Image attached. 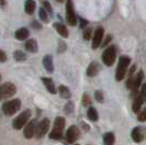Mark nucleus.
<instances>
[{
    "label": "nucleus",
    "instance_id": "18",
    "mask_svg": "<svg viewBox=\"0 0 146 145\" xmlns=\"http://www.w3.org/2000/svg\"><path fill=\"white\" fill-rule=\"evenodd\" d=\"M135 68H136V65H133L131 68L129 69V72H127V80H126V84H125V86H126L127 89H131L132 88L133 80H134V77H135V75H134Z\"/></svg>",
    "mask_w": 146,
    "mask_h": 145
},
{
    "label": "nucleus",
    "instance_id": "27",
    "mask_svg": "<svg viewBox=\"0 0 146 145\" xmlns=\"http://www.w3.org/2000/svg\"><path fill=\"white\" fill-rule=\"evenodd\" d=\"M38 15L41 18V20L43 22H48V15H47V11L44 9V8H41L38 10Z\"/></svg>",
    "mask_w": 146,
    "mask_h": 145
},
{
    "label": "nucleus",
    "instance_id": "34",
    "mask_svg": "<svg viewBox=\"0 0 146 145\" xmlns=\"http://www.w3.org/2000/svg\"><path fill=\"white\" fill-rule=\"evenodd\" d=\"M7 61V55L3 51L0 50V63H5Z\"/></svg>",
    "mask_w": 146,
    "mask_h": 145
},
{
    "label": "nucleus",
    "instance_id": "30",
    "mask_svg": "<svg viewBox=\"0 0 146 145\" xmlns=\"http://www.w3.org/2000/svg\"><path fill=\"white\" fill-rule=\"evenodd\" d=\"M82 104H84L85 107H87V106H89V104H91L90 97H89L87 94H84V97H82Z\"/></svg>",
    "mask_w": 146,
    "mask_h": 145
},
{
    "label": "nucleus",
    "instance_id": "6",
    "mask_svg": "<svg viewBox=\"0 0 146 145\" xmlns=\"http://www.w3.org/2000/svg\"><path fill=\"white\" fill-rule=\"evenodd\" d=\"M66 19H67V22L69 23V25H72V27L76 25L77 17H76L75 10H74L73 0H67V2H66Z\"/></svg>",
    "mask_w": 146,
    "mask_h": 145
},
{
    "label": "nucleus",
    "instance_id": "15",
    "mask_svg": "<svg viewBox=\"0 0 146 145\" xmlns=\"http://www.w3.org/2000/svg\"><path fill=\"white\" fill-rule=\"evenodd\" d=\"M42 81H43L44 86L45 88L51 92V94H55L57 92V90H56V87H55V84H54V81L52 80V78H47V77H42Z\"/></svg>",
    "mask_w": 146,
    "mask_h": 145
},
{
    "label": "nucleus",
    "instance_id": "40",
    "mask_svg": "<svg viewBox=\"0 0 146 145\" xmlns=\"http://www.w3.org/2000/svg\"><path fill=\"white\" fill-rule=\"evenodd\" d=\"M0 79H1V76H0Z\"/></svg>",
    "mask_w": 146,
    "mask_h": 145
},
{
    "label": "nucleus",
    "instance_id": "38",
    "mask_svg": "<svg viewBox=\"0 0 146 145\" xmlns=\"http://www.w3.org/2000/svg\"><path fill=\"white\" fill-rule=\"evenodd\" d=\"M6 5V0H0V6L2 7V6H5Z\"/></svg>",
    "mask_w": 146,
    "mask_h": 145
},
{
    "label": "nucleus",
    "instance_id": "13",
    "mask_svg": "<svg viewBox=\"0 0 146 145\" xmlns=\"http://www.w3.org/2000/svg\"><path fill=\"white\" fill-rule=\"evenodd\" d=\"M144 100H145V97L143 94L139 92V94L135 96L134 100H133V104H132V110L135 112V113H139L143 103H144Z\"/></svg>",
    "mask_w": 146,
    "mask_h": 145
},
{
    "label": "nucleus",
    "instance_id": "28",
    "mask_svg": "<svg viewBox=\"0 0 146 145\" xmlns=\"http://www.w3.org/2000/svg\"><path fill=\"white\" fill-rule=\"evenodd\" d=\"M95 98L98 102H103V94L101 90H97L95 92Z\"/></svg>",
    "mask_w": 146,
    "mask_h": 145
},
{
    "label": "nucleus",
    "instance_id": "26",
    "mask_svg": "<svg viewBox=\"0 0 146 145\" xmlns=\"http://www.w3.org/2000/svg\"><path fill=\"white\" fill-rule=\"evenodd\" d=\"M13 56H15V59L17 62H24L27 59V55L22 51H15Z\"/></svg>",
    "mask_w": 146,
    "mask_h": 145
},
{
    "label": "nucleus",
    "instance_id": "17",
    "mask_svg": "<svg viewBox=\"0 0 146 145\" xmlns=\"http://www.w3.org/2000/svg\"><path fill=\"white\" fill-rule=\"evenodd\" d=\"M43 66L48 72H53L54 65H53V58L51 55H45L43 57Z\"/></svg>",
    "mask_w": 146,
    "mask_h": 145
},
{
    "label": "nucleus",
    "instance_id": "21",
    "mask_svg": "<svg viewBox=\"0 0 146 145\" xmlns=\"http://www.w3.org/2000/svg\"><path fill=\"white\" fill-rule=\"evenodd\" d=\"M28 37H29V31L25 28H21V29H19L15 32V39L17 40L23 41V40H25Z\"/></svg>",
    "mask_w": 146,
    "mask_h": 145
},
{
    "label": "nucleus",
    "instance_id": "16",
    "mask_svg": "<svg viewBox=\"0 0 146 145\" xmlns=\"http://www.w3.org/2000/svg\"><path fill=\"white\" fill-rule=\"evenodd\" d=\"M100 71V66L98 63H96V62H92L90 65L88 66L87 68V75L89 77H95L96 75Z\"/></svg>",
    "mask_w": 146,
    "mask_h": 145
},
{
    "label": "nucleus",
    "instance_id": "39",
    "mask_svg": "<svg viewBox=\"0 0 146 145\" xmlns=\"http://www.w3.org/2000/svg\"><path fill=\"white\" fill-rule=\"evenodd\" d=\"M57 1H58V2H63V1H64V0H57Z\"/></svg>",
    "mask_w": 146,
    "mask_h": 145
},
{
    "label": "nucleus",
    "instance_id": "24",
    "mask_svg": "<svg viewBox=\"0 0 146 145\" xmlns=\"http://www.w3.org/2000/svg\"><path fill=\"white\" fill-rule=\"evenodd\" d=\"M87 116H88V119L90 120V121H98V118H99V116H98V112H97V110H96L94 107H90V108L88 109L87 111Z\"/></svg>",
    "mask_w": 146,
    "mask_h": 145
},
{
    "label": "nucleus",
    "instance_id": "33",
    "mask_svg": "<svg viewBox=\"0 0 146 145\" xmlns=\"http://www.w3.org/2000/svg\"><path fill=\"white\" fill-rule=\"evenodd\" d=\"M73 109H74V103H73V102H68V103L66 104L65 110L68 112V113H70V112L73 111Z\"/></svg>",
    "mask_w": 146,
    "mask_h": 145
},
{
    "label": "nucleus",
    "instance_id": "29",
    "mask_svg": "<svg viewBox=\"0 0 146 145\" xmlns=\"http://www.w3.org/2000/svg\"><path fill=\"white\" fill-rule=\"evenodd\" d=\"M92 35V29L91 28H87L84 32V39L85 40H90V37Z\"/></svg>",
    "mask_w": 146,
    "mask_h": 145
},
{
    "label": "nucleus",
    "instance_id": "14",
    "mask_svg": "<svg viewBox=\"0 0 146 145\" xmlns=\"http://www.w3.org/2000/svg\"><path fill=\"white\" fill-rule=\"evenodd\" d=\"M131 136L133 138V141L134 142H136V143H139V142H142L144 138H145V133H144V131L142 128H134L133 131H132L131 133Z\"/></svg>",
    "mask_w": 146,
    "mask_h": 145
},
{
    "label": "nucleus",
    "instance_id": "35",
    "mask_svg": "<svg viewBox=\"0 0 146 145\" xmlns=\"http://www.w3.org/2000/svg\"><path fill=\"white\" fill-rule=\"evenodd\" d=\"M111 39H112V37H111V35L107 36V37H106V40L103 41V43L101 44V46H106V45H108V44H109V42L111 41Z\"/></svg>",
    "mask_w": 146,
    "mask_h": 145
},
{
    "label": "nucleus",
    "instance_id": "25",
    "mask_svg": "<svg viewBox=\"0 0 146 145\" xmlns=\"http://www.w3.org/2000/svg\"><path fill=\"white\" fill-rule=\"evenodd\" d=\"M58 92L63 98H67V99L70 98V91L68 90V88L66 87V86H59Z\"/></svg>",
    "mask_w": 146,
    "mask_h": 145
},
{
    "label": "nucleus",
    "instance_id": "20",
    "mask_svg": "<svg viewBox=\"0 0 146 145\" xmlns=\"http://www.w3.org/2000/svg\"><path fill=\"white\" fill-rule=\"evenodd\" d=\"M35 8H36V3L35 1L33 0H27L25 3H24V10L28 15H32L34 11H35Z\"/></svg>",
    "mask_w": 146,
    "mask_h": 145
},
{
    "label": "nucleus",
    "instance_id": "8",
    "mask_svg": "<svg viewBox=\"0 0 146 145\" xmlns=\"http://www.w3.org/2000/svg\"><path fill=\"white\" fill-rule=\"evenodd\" d=\"M143 78H144V72H143V71H139V72H137V74L135 75V77H134L133 85H132V88H131L132 98H135V96L139 94V87H141V85H142Z\"/></svg>",
    "mask_w": 146,
    "mask_h": 145
},
{
    "label": "nucleus",
    "instance_id": "11",
    "mask_svg": "<svg viewBox=\"0 0 146 145\" xmlns=\"http://www.w3.org/2000/svg\"><path fill=\"white\" fill-rule=\"evenodd\" d=\"M79 134H80V132H79L77 126H75V125L69 126L67 132H66V140H67V142L70 143V144L75 143L78 140V138H79Z\"/></svg>",
    "mask_w": 146,
    "mask_h": 145
},
{
    "label": "nucleus",
    "instance_id": "9",
    "mask_svg": "<svg viewBox=\"0 0 146 145\" xmlns=\"http://www.w3.org/2000/svg\"><path fill=\"white\" fill-rule=\"evenodd\" d=\"M50 129V120L48 119H43L40 123L37 124L36 131H35V136L37 138H42L47 133Z\"/></svg>",
    "mask_w": 146,
    "mask_h": 145
},
{
    "label": "nucleus",
    "instance_id": "32",
    "mask_svg": "<svg viewBox=\"0 0 146 145\" xmlns=\"http://www.w3.org/2000/svg\"><path fill=\"white\" fill-rule=\"evenodd\" d=\"M43 7L46 11H48L50 13H52V7H51V5H50L48 1H43Z\"/></svg>",
    "mask_w": 146,
    "mask_h": 145
},
{
    "label": "nucleus",
    "instance_id": "36",
    "mask_svg": "<svg viewBox=\"0 0 146 145\" xmlns=\"http://www.w3.org/2000/svg\"><path fill=\"white\" fill-rule=\"evenodd\" d=\"M88 24L87 20H85V19H80V28L81 29H84V28H86Z\"/></svg>",
    "mask_w": 146,
    "mask_h": 145
},
{
    "label": "nucleus",
    "instance_id": "1",
    "mask_svg": "<svg viewBox=\"0 0 146 145\" xmlns=\"http://www.w3.org/2000/svg\"><path fill=\"white\" fill-rule=\"evenodd\" d=\"M130 62H131V58L129 56H125V55L119 58V64H117V71H115V80L117 81L123 80L127 72V67L130 65Z\"/></svg>",
    "mask_w": 146,
    "mask_h": 145
},
{
    "label": "nucleus",
    "instance_id": "5",
    "mask_svg": "<svg viewBox=\"0 0 146 145\" xmlns=\"http://www.w3.org/2000/svg\"><path fill=\"white\" fill-rule=\"evenodd\" d=\"M30 116H31V111H30V110H25V111H23L22 113H20V114L13 120V122H12L13 129H15V130L22 129L25 124L28 123Z\"/></svg>",
    "mask_w": 146,
    "mask_h": 145
},
{
    "label": "nucleus",
    "instance_id": "10",
    "mask_svg": "<svg viewBox=\"0 0 146 145\" xmlns=\"http://www.w3.org/2000/svg\"><path fill=\"white\" fill-rule=\"evenodd\" d=\"M103 34H104V30H103L102 27H99V28L96 29L95 33H94V37H92V44H91V46H92L94 50L98 49L101 45Z\"/></svg>",
    "mask_w": 146,
    "mask_h": 145
},
{
    "label": "nucleus",
    "instance_id": "41",
    "mask_svg": "<svg viewBox=\"0 0 146 145\" xmlns=\"http://www.w3.org/2000/svg\"><path fill=\"white\" fill-rule=\"evenodd\" d=\"M75 145H78V144H75Z\"/></svg>",
    "mask_w": 146,
    "mask_h": 145
},
{
    "label": "nucleus",
    "instance_id": "3",
    "mask_svg": "<svg viewBox=\"0 0 146 145\" xmlns=\"http://www.w3.org/2000/svg\"><path fill=\"white\" fill-rule=\"evenodd\" d=\"M20 108H21V101L19 99H12L2 104V112L6 116H10L15 114V112H18Z\"/></svg>",
    "mask_w": 146,
    "mask_h": 145
},
{
    "label": "nucleus",
    "instance_id": "2",
    "mask_svg": "<svg viewBox=\"0 0 146 145\" xmlns=\"http://www.w3.org/2000/svg\"><path fill=\"white\" fill-rule=\"evenodd\" d=\"M65 128V119L63 116H57L55 119V123L53 131L50 133V138L52 140H60L63 138V130Z\"/></svg>",
    "mask_w": 146,
    "mask_h": 145
},
{
    "label": "nucleus",
    "instance_id": "23",
    "mask_svg": "<svg viewBox=\"0 0 146 145\" xmlns=\"http://www.w3.org/2000/svg\"><path fill=\"white\" fill-rule=\"evenodd\" d=\"M114 141H115V138H114V134L112 132H108L103 135V142H104V145H113L114 144Z\"/></svg>",
    "mask_w": 146,
    "mask_h": 145
},
{
    "label": "nucleus",
    "instance_id": "12",
    "mask_svg": "<svg viewBox=\"0 0 146 145\" xmlns=\"http://www.w3.org/2000/svg\"><path fill=\"white\" fill-rule=\"evenodd\" d=\"M37 121L34 119L32 121H30L29 123L25 125L24 131H23V134H24V138H32L35 135V131H36L37 126Z\"/></svg>",
    "mask_w": 146,
    "mask_h": 145
},
{
    "label": "nucleus",
    "instance_id": "31",
    "mask_svg": "<svg viewBox=\"0 0 146 145\" xmlns=\"http://www.w3.org/2000/svg\"><path fill=\"white\" fill-rule=\"evenodd\" d=\"M137 119H139V121H141V122L146 121V109L145 110H142V111L139 112V116H137Z\"/></svg>",
    "mask_w": 146,
    "mask_h": 145
},
{
    "label": "nucleus",
    "instance_id": "19",
    "mask_svg": "<svg viewBox=\"0 0 146 145\" xmlns=\"http://www.w3.org/2000/svg\"><path fill=\"white\" fill-rule=\"evenodd\" d=\"M25 50L27 51L31 52V53H36L38 50V46H37V42L33 39H30L25 42Z\"/></svg>",
    "mask_w": 146,
    "mask_h": 145
},
{
    "label": "nucleus",
    "instance_id": "37",
    "mask_svg": "<svg viewBox=\"0 0 146 145\" xmlns=\"http://www.w3.org/2000/svg\"><path fill=\"white\" fill-rule=\"evenodd\" d=\"M33 28H34V29H41L42 27H41V24H40L38 22L34 21V22H33Z\"/></svg>",
    "mask_w": 146,
    "mask_h": 145
},
{
    "label": "nucleus",
    "instance_id": "4",
    "mask_svg": "<svg viewBox=\"0 0 146 145\" xmlns=\"http://www.w3.org/2000/svg\"><path fill=\"white\" fill-rule=\"evenodd\" d=\"M117 58V49L114 45H110L108 46L102 53V62L104 65L112 66L115 62Z\"/></svg>",
    "mask_w": 146,
    "mask_h": 145
},
{
    "label": "nucleus",
    "instance_id": "7",
    "mask_svg": "<svg viewBox=\"0 0 146 145\" xmlns=\"http://www.w3.org/2000/svg\"><path fill=\"white\" fill-rule=\"evenodd\" d=\"M15 91H17V88L11 82H6V84L1 85L0 86V100L13 96L15 94Z\"/></svg>",
    "mask_w": 146,
    "mask_h": 145
},
{
    "label": "nucleus",
    "instance_id": "22",
    "mask_svg": "<svg viewBox=\"0 0 146 145\" xmlns=\"http://www.w3.org/2000/svg\"><path fill=\"white\" fill-rule=\"evenodd\" d=\"M54 28L56 29V31L58 32V34L63 37H68V30L66 28L64 24H60V23H55L54 24Z\"/></svg>",
    "mask_w": 146,
    "mask_h": 145
}]
</instances>
